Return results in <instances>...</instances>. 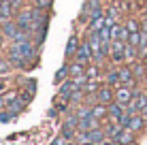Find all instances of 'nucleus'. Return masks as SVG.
<instances>
[{
	"label": "nucleus",
	"instance_id": "f257e3e1",
	"mask_svg": "<svg viewBox=\"0 0 147 145\" xmlns=\"http://www.w3.org/2000/svg\"><path fill=\"white\" fill-rule=\"evenodd\" d=\"M88 43H90V47H92L94 62H102V60L107 58V51H105V47H102V38H100V34L96 32V30H90Z\"/></svg>",
	"mask_w": 147,
	"mask_h": 145
},
{
	"label": "nucleus",
	"instance_id": "f03ea898",
	"mask_svg": "<svg viewBox=\"0 0 147 145\" xmlns=\"http://www.w3.org/2000/svg\"><path fill=\"white\" fill-rule=\"evenodd\" d=\"M136 96V90L134 88H128V86H119L117 90H115V100L117 103H121L126 107V105H128L130 100H132V98Z\"/></svg>",
	"mask_w": 147,
	"mask_h": 145
},
{
	"label": "nucleus",
	"instance_id": "7ed1b4c3",
	"mask_svg": "<svg viewBox=\"0 0 147 145\" xmlns=\"http://www.w3.org/2000/svg\"><path fill=\"white\" fill-rule=\"evenodd\" d=\"M15 22H17V26L22 28V30H28V32H32L34 13H32V11H19L17 17H15Z\"/></svg>",
	"mask_w": 147,
	"mask_h": 145
},
{
	"label": "nucleus",
	"instance_id": "20e7f679",
	"mask_svg": "<svg viewBox=\"0 0 147 145\" xmlns=\"http://www.w3.org/2000/svg\"><path fill=\"white\" fill-rule=\"evenodd\" d=\"M96 100L102 103V105H111L115 100V90L111 88V83H109V86L98 88V92H96Z\"/></svg>",
	"mask_w": 147,
	"mask_h": 145
},
{
	"label": "nucleus",
	"instance_id": "39448f33",
	"mask_svg": "<svg viewBox=\"0 0 147 145\" xmlns=\"http://www.w3.org/2000/svg\"><path fill=\"white\" fill-rule=\"evenodd\" d=\"M126 41H117V38H113L111 41V58L115 60V62H121V60H126L124 58V53H126Z\"/></svg>",
	"mask_w": 147,
	"mask_h": 145
},
{
	"label": "nucleus",
	"instance_id": "423d86ee",
	"mask_svg": "<svg viewBox=\"0 0 147 145\" xmlns=\"http://www.w3.org/2000/svg\"><path fill=\"white\" fill-rule=\"evenodd\" d=\"M83 86L77 81V79H68V81H64L62 86H60V96H64V98H70L77 90H81Z\"/></svg>",
	"mask_w": 147,
	"mask_h": 145
},
{
	"label": "nucleus",
	"instance_id": "0eeeda50",
	"mask_svg": "<svg viewBox=\"0 0 147 145\" xmlns=\"http://www.w3.org/2000/svg\"><path fill=\"white\" fill-rule=\"evenodd\" d=\"M75 60L81 64H90L94 60V53H92V47H90V43L85 41V43H81V47H79V51H77V56H75Z\"/></svg>",
	"mask_w": 147,
	"mask_h": 145
},
{
	"label": "nucleus",
	"instance_id": "6e6552de",
	"mask_svg": "<svg viewBox=\"0 0 147 145\" xmlns=\"http://www.w3.org/2000/svg\"><path fill=\"white\" fill-rule=\"evenodd\" d=\"M117 71H119L121 86H128V88H134L136 86V77H134V73H132V68H130V66H121V68H117Z\"/></svg>",
	"mask_w": 147,
	"mask_h": 145
},
{
	"label": "nucleus",
	"instance_id": "1a4fd4ad",
	"mask_svg": "<svg viewBox=\"0 0 147 145\" xmlns=\"http://www.w3.org/2000/svg\"><path fill=\"white\" fill-rule=\"evenodd\" d=\"M0 30L4 32V36H7L9 41H13V38H15V34H17L22 28L17 26V22H15V19H7V22H2V24H0Z\"/></svg>",
	"mask_w": 147,
	"mask_h": 145
},
{
	"label": "nucleus",
	"instance_id": "9d476101",
	"mask_svg": "<svg viewBox=\"0 0 147 145\" xmlns=\"http://www.w3.org/2000/svg\"><path fill=\"white\" fill-rule=\"evenodd\" d=\"M15 15V7L11 0H0V22H7V19H13Z\"/></svg>",
	"mask_w": 147,
	"mask_h": 145
},
{
	"label": "nucleus",
	"instance_id": "9b49d317",
	"mask_svg": "<svg viewBox=\"0 0 147 145\" xmlns=\"http://www.w3.org/2000/svg\"><path fill=\"white\" fill-rule=\"evenodd\" d=\"M124 113H126V107H124L121 103L113 100V103L109 105V119H113V122H119Z\"/></svg>",
	"mask_w": 147,
	"mask_h": 145
},
{
	"label": "nucleus",
	"instance_id": "f8f14e48",
	"mask_svg": "<svg viewBox=\"0 0 147 145\" xmlns=\"http://www.w3.org/2000/svg\"><path fill=\"white\" fill-rule=\"evenodd\" d=\"M79 47H81L79 36H77V34H73V36L68 38V43H66V51H64V56H66V58H75V56H77V51H79Z\"/></svg>",
	"mask_w": 147,
	"mask_h": 145
},
{
	"label": "nucleus",
	"instance_id": "ddd939ff",
	"mask_svg": "<svg viewBox=\"0 0 147 145\" xmlns=\"http://www.w3.org/2000/svg\"><path fill=\"white\" fill-rule=\"evenodd\" d=\"M126 128H130V130H134V132L143 130V128H145L143 113H134V115H130V122H128V126H126Z\"/></svg>",
	"mask_w": 147,
	"mask_h": 145
},
{
	"label": "nucleus",
	"instance_id": "4468645a",
	"mask_svg": "<svg viewBox=\"0 0 147 145\" xmlns=\"http://www.w3.org/2000/svg\"><path fill=\"white\" fill-rule=\"evenodd\" d=\"M111 32H113V38H117V41H126L128 43V38H130V30L126 28V24L121 26V24H115L113 28H111Z\"/></svg>",
	"mask_w": 147,
	"mask_h": 145
},
{
	"label": "nucleus",
	"instance_id": "2eb2a0df",
	"mask_svg": "<svg viewBox=\"0 0 147 145\" xmlns=\"http://www.w3.org/2000/svg\"><path fill=\"white\" fill-rule=\"evenodd\" d=\"M98 126H100V119L94 117V115H88V117L79 119V130H92V128H98Z\"/></svg>",
	"mask_w": 147,
	"mask_h": 145
},
{
	"label": "nucleus",
	"instance_id": "dca6fc26",
	"mask_svg": "<svg viewBox=\"0 0 147 145\" xmlns=\"http://www.w3.org/2000/svg\"><path fill=\"white\" fill-rule=\"evenodd\" d=\"M115 139H117L121 145H134V130H130V128H121V132Z\"/></svg>",
	"mask_w": 147,
	"mask_h": 145
},
{
	"label": "nucleus",
	"instance_id": "f3484780",
	"mask_svg": "<svg viewBox=\"0 0 147 145\" xmlns=\"http://www.w3.org/2000/svg\"><path fill=\"white\" fill-rule=\"evenodd\" d=\"M130 68H132L136 79H145V75H147V62L145 60H141V62H136V64H130Z\"/></svg>",
	"mask_w": 147,
	"mask_h": 145
},
{
	"label": "nucleus",
	"instance_id": "a211bd4d",
	"mask_svg": "<svg viewBox=\"0 0 147 145\" xmlns=\"http://www.w3.org/2000/svg\"><path fill=\"white\" fill-rule=\"evenodd\" d=\"M24 107H26V103H24L22 98H15V100H11L7 105V111L11 113V115H17V113L24 111Z\"/></svg>",
	"mask_w": 147,
	"mask_h": 145
},
{
	"label": "nucleus",
	"instance_id": "6ab92c4d",
	"mask_svg": "<svg viewBox=\"0 0 147 145\" xmlns=\"http://www.w3.org/2000/svg\"><path fill=\"white\" fill-rule=\"evenodd\" d=\"M92 115H94V117H98V119L109 117V105H102V103L94 105V107H92Z\"/></svg>",
	"mask_w": 147,
	"mask_h": 145
},
{
	"label": "nucleus",
	"instance_id": "aec40b11",
	"mask_svg": "<svg viewBox=\"0 0 147 145\" xmlns=\"http://www.w3.org/2000/svg\"><path fill=\"white\" fill-rule=\"evenodd\" d=\"M124 58H126V62H134V60H141L139 56V47H134V45H126V53H124Z\"/></svg>",
	"mask_w": 147,
	"mask_h": 145
},
{
	"label": "nucleus",
	"instance_id": "412c9836",
	"mask_svg": "<svg viewBox=\"0 0 147 145\" xmlns=\"http://www.w3.org/2000/svg\"><path fill=\"white\" fill-rule=\"evenodd\" d=\"M121 128H126V126H121L119 122H115V124H109V126H105V132H107L109 139H115V137L121 132Z\"/></svg>",
	"mask_w": 147,
	"mask_h": 145
},
{
	"label": "nucleus",
	"instance_id": "4be33fe9",
	"mask_svg": "<svg viewBox=\"0 0 147 145\" xmlns=\"http://www.w3.org/2000/svg\"><path fill=\"white\" fill-rule=\"evenodd\" d=\"M70 77L73 79H77L81 77V75H85V64H81V62H75V64H70Z\"/></svg>",
	"mask_w": 147,
	"mask_h": 145
},
{
	"label": "nucleus",
	"instance_id": "5701e85b",
	"mask_svg": "<svg viewBox=\"0 0 147 145\" xmlns=\"http://www.w3.org/2000/svg\"><path fill=\"white\" fill-rule=\"evenodd\" d=\"M107 83H111V86H121V81H119V71H109V73H107Z\"/></svg>",
	"mask_w": 147,
	"mask_h": 145
},
{
	"label": "nucleus",
	"instance_id": "b1692460",
	"mask_svg": "<svg viewBox=\"0 0 147 145\" xmlns=\"http://www.w3.org/2000/svg\"><path fill=\"white\" fill-rule=\"evenodd\" d=\"M68 75H70V68H68V66H62V68H60V71H58V73H55V83H60V81H64V79H66V77H68Z\"/></svg>",
	"mask_w": 147,
	"mask_h": 145
},
{
	"label": "nucleus",
	"instance_id": "393cba45",
	"mask_svg": "<svg viewBox=\"0 0 147 145\" xmlns=\"http://www.w3.org/2000/svg\"><path fill=\"white\" fill-rule=\"evenodd\" d=\"M83 92H85V94H96V92H98V83L90 79L88 83H83Z\"/></svg>",
	"mask_w": 147,
	"mask_h": 145
},
{
	"label": "nucleus",
	"instance_id": "a878e982",
	"mask_svg": "<svg viewBox=\"0 0 147 145\" xmlns=\"http://www.w3.org/2000/svg\"><path fill=\"white\" fill-rule=\"evenodd\" d=\"M126 28H128L130 32H139L141 30V22L139 19H128V22H126Z\"/></svg>",
	"mask_w": 147,
	"mask_h": 145
},
{
	"label": "nucleus",
	"instance_id": "bb28decb",
	"mask_svg": "<svg viewBox=\"0 0 147 145\" xmlns=\"http://www.w3.org/2000/svg\"><path fill=\"white\" fill-rule=\"evenodd\" d=\"M9 71H11V60L0 58V75H7Z\"/></svg>",
	"mask_w": 147,
	"mask_h": 145
},
{
	"label": "nucleus",
	"instance_id": "cd10ccee",
	"mask_svg": "<svg viewBox=\"0 0 147 145\" xmlns=\"http://www.w3.org/2000/svg\"><path fill=\"white\" fill-rule=\"evenodd\" d=\"M88 115H92V107L90 105H83V107L79 109V113H77V117L81 119V117H88Z\"/></svg>",
	"mask_w": 147,
	"mask_h": 145
},
{
	"label": "nucleus",
	"instance_id": "c85d7f7f",
	"mask_svg": "<svg viewBox=\"0 0 147 145\" xmlns=\"http://www.w3.org/2000/svg\"><path fill=\"white\" fill-rule=\"evenodd\" d=\"M85 77L88 79H96L98 77V66H88L85 68Z\"/></svg>",
	"mask_w": 147,
	"mask_h": 145
},
{
	"label": "nucleus",
	"instance_id": "c756f323",
	"mask_svg": "<svg viewBox=\"0 0 147 145\" xmlns=\"http://www.w3.org/2000/svg\"><path fill=\"white\" fill-rule=\"evenodd\" d=\"M34 2H36V7H38V9H49L53 0H34Z\"/></svg>",
	"mask_w": 147,
	"mask_h": 145
},
{
	"label": "nucleus",
	"instance_id": "7c9ffc66",
	"mask_svg": "<svg viewBox=\"0 0 147 145\" xmlns=\"http://www.w3.org/2000/svg\"><path fill=\"white\" fill-rule=\"evenodd\" d=\"M51 145H70V143L66 141V137H60V139H55V141H53Z\"/></svg>",
	"mask_w": 147,
	"mask_h": 145
},
{
	"label": "nucleus",
	"instance_id": "2f4dec72",
	"mask_svg": "<svg viewBox=\"0 0 147 145\" xmlns=\"http://www.w3.org/2000/svg\"><path fill=\"white\" fill-rule=\"evenodd\" d=\"M7 105H9V100L4 96H0V111H7Z\"/></svg>",
	"mask_w": 147,
	"mask_h": 145
},
{
	"label": "nucleus",
	"instance_id": "473e14b6",
	"mask_svg": "<svg viewBox=\"0 0 147 145\" xmlns=\"http://www.w3.org/2000/svg\"><path fill=\"white\" fill-rule=\"evenodd\" d=\"M22 2H24V0H13V7H15V11H19V7H22Z\"/></svg>",
	"mask_w": 147,
	"mask_h": 145
},
{
	"label": "nucleus",
	"instance_id": "72a5a7b5",
	"mask_svg": "<svg viewBox=\"0 0 147 145\" xmlns=\"http://www.w3.org/2000/svg\"><path fill=\"white\" fill-rule=\"evenodd\" d=\"M2 41H7V36H4V32L0 30V45H2Z\"/></svg>",
	"mask_w": 147,
	"mask_h": 145
},
{
	"label": "nucleus",
	"instance_id": "f704fd0d",
	"mask_svg": "<svg viewBox=\"0 0 147 145\" xmlns=\"http://www.w3.org/2000/svg\"><path fill=\"white\" fill-rule=\"evenodd\" d=\"M141 113H143V117H147V105H145L143 109H141Z\"/></svg>",
	"mask_w": 147,
	"mask_h": 145
},
{
	"label": "nucleus",
	"instance_id": "c9c22d12",
	"mask_svg": "<svg viewBox=\"0 0 147 145\" xmlns=\"http://www.w3.org/2000/svg\"><path fill=\"white\" fill-rule=\"evenodd\" d=\"M81 145H98V143H81Z\"/></svg>",
	"mask_w": 147,
	"mask_h": 145
},
{
	"label": "nucleus",
	"instance_id": "e433bc0d",
	"mask_svg": "<svg viewBox=\"0 0 147 145\" xmlns=\"http://www.w3.org/2000/svg\"><path fill=\"white\" fill-rule=\"evenodd\" d=\"M143 60H145V62H147V53H145V58H143Z\"/></svg>",
	"mask_w": 147,
	"mask_h": 145
},
{
	"label": "nucleus",
	"instance_id": "4c0bfd02",
	"mask_svg": "<svg viewBox=\"0 0 147 145\" xmlns=\"http://www.w3.org/2000/svg\"><path fill=\"white\" fill-rule=\"evenodd\" d=\"M145 128H147V117H145Z\"/></svg>",
	"mask_w": 147,
	"mask_h": 145
},
{
	"label": "nucleus",
	"instance_id": "58836bf2",
	"mask_svg": "<svg viewBox=\"0 0 147 145\" xmlns=\"http://www.w3.org/2000/svg\"><path fill=\"white\" fill-rule=\"evenodd\" d=\"M145 15H147V7H145Z\"/></svg>",
	"mask_w": 147,
	"mask_h": 145
},
{
	"label": "nucleus",
	"instance_id": "ea45409f",
	"mask_svg": "<svg viewBox=\"0 0 147 145\" xmlns=\"http://www.w3.org/2000/svg\"><path fill=\"white\" fill-rule=\"evenodd\" d=\"M11 2H13V0H11Z\"/></svg>",
	"mask_w": 147,
	"mask_h": 145
}]
</instances>
